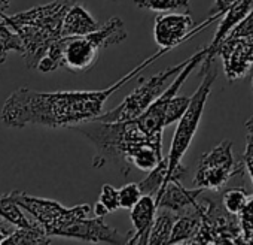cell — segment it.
Masks as SVG:
<instances>
[{
  "mask_svg": "<svg viewBox=\"0 0 253 245\" xmlns=\"http://www.w3.org/2000/svg\"><path fill=\"white\" fill-rule=\"evenodd\" d=\"M100 24L79 3H73L63 21V36H85L95 32Z\"/></svg>",
  "mask_w": 253,
  "mask_h": 245,
  "instance_id": "15",
  "label": "cell"
},
{
  "mask_svg": "<svg viewBox=\"0 0 253 245\" xmlns=\"http://www.w3.org/2000/svg\"><path fill=\"white\" fill-rule=\"evenodd\" d=\"M52 236H49L45 230V227L36 220L33 226L30 227H15L12 235H9L3 244L9 245H41V244H51Z\"/></svg>",
  "mask_w": 253,
  "mask_h": 245,
  "instance_id": "18",
  "label": "cell"
},
{
  "mask_svg": "<svg viewBox=\"0 0 253 245\" xmlns=\"http://www.w3.org/2000/svg\"><path fill=\"white\" fill-rule=\"evenodd\" d=\"M73 3L75 0H54L15 15L0 12V18L21 38L29 69H38L52 44L63 38V21Z\"/></svg>",
  "mask_w": 253,
  "mask_h": 245,
  "instance_id": "3",
  "label": "cell"
},
{
  "mask_svg": "<svg viewBox=\"0 0 253 245\" xmlns=\"http://www.w3.org/2000/svg\"><path fill=\"white\" fill-rule=\"evenodd\" d=\"M200 224H201V214L198 206L180 212L177 221L174 223L170 236V244H189V241L200 229Z\"/></svg>",
  "mask_w": 253,
  "mask_h": 245,
  "instance_id": "16",
  "label": "cell"
},
{
  "mask_svg": "<svg viewBox=\"0 0 253 245\" xmlns=\"http://www.w3.org/2000/svg\"><path fill=\"white\" fill-rule=\"evenodd\" d=\"M201 224L189 244H244L240 218L211 197L200 196L197 203Z\"/></svg>",
  "mask_w": 253,
  "mask_h": 245,
  "instance_id": "6",
  "label": "cell"
},
{
  "mask_svg": "<svg viewBox=\"0 0 253 245\" xmlns=\"http://www.w3.org/2000/svg\"><path fill=\"white\" fill-rule=\"evenodd\" d=\"M134 5L140 9H148L154 12H171V11H186L191 9L189 0H133Z\"/></svg>",
  "mask_w": 253,
  "mask_h": 245,
  "instance_id": "22",
  "label": "cell"
},
{
  "mask_svg": "<svg viewBox=\"0 0 253 245\" xmlns=\"http://www.w3.org/2000/svg\"><path fill=\"white\" fill-rule=\"evenodd\" d=\"M252 85H253V69H252Z\"/></svg>",
  "mask_w": 253,
  "mask_h": 245,
  "instance_id": "32",
  "label": "cell"
},
{
  "mask_svg": "<svg viewBox=\"0 0 253 245\" xmlns=\"http://www.w3.org/2000/svg\"><path fill=\"white\" fill-rule=\"evenodd\" d=\"M213 56L222 59L223 72L228 81H237L244 78L253 69V36L250 38H225Z\"/></svg>",
  "mask_w": 253,
  "mask_h": 245,
  "instance_id": "11",
  "label": "cell"
},
{
  "mask_svg": "<svg viewBox=\"0 0 253 245\" xmlns=\"http://www.w3.org/2000/svg\"><path fill=\"white\" fill-rule=\"evenodd\" d=\"M92 212H94V215H95V217H103V218L109 214V211H107V209H106L100 202H97V203L94 205Z\"/></svg>",
  "mask_w": 253,
  "mask_h": 245,
  "instance_id": "31",
  "label": "cell"
},
{
  "mask_svg": "<svg viewBox=\"0 0 253 245\" xmlns=\"http://www.w3.org/2000/svg\"><path fill=\"white\" fill-rule=\"evenodd\" d=\"M246 168L243 159L235 160L232 153V142L222 141L219 145L204 153L198 162V169L194 178L195 187L204 190H220L232 177L243 175Z\"/></svg>",
  "mask_w": 253,
  "mask_h": 245,
  "instance_id": "9",
  "label": "cell"
},
{
  "mask_svg": "<svg viewBox=\"0 0 253 245\" xmlns=\"http://www.w3.org/2000/svg\"><path fill=\"white\" fill-rule=\"evenodd\" d=\"M249 193L243 188V187H232L223 191L220 200L223 203V206L231 212L238 215L241 212V209L244 208V205L249 200Z\"/></svg>",
  "mask_w": 253,
  "mask_h": 245,
  "instance_id": "23",
  "label": "cell"
},
{
  "mask_svg": "<svg viewBox=\"0 0 253 245\" xmlns=\"http://www.w3.org/2000/svg\"><path fill=\"white\" fill-rule=\"evenodd\" d=\"M169 51L171 50L160 48L158 53L103 90L42 93L21 87L5 100L2 112H0V120L5 126L14 129H23L26 126L70 129L73 126L82 124V122L95 120L103 114V108L113 93H116L125 84H128L133 78L140 75Z\"/></svg>",
  "mask_w": 253,
  "mask_h": 245,
  "instance_id": "1",
  "label": "cell"
},
{
  "mask_svg": "<svg viewBox=\"0 0 253 245\" xmlns=\"http://www.w3.org/2000/svg\"><path fill=\"white\" fill-rule=\"evenodd\" d=\"M9 194L21 208L30 212L32 217L45 227L49 236H61V238L73 239L75 230L78 229L81 221L89 217L92 211L91 205L88 203H81L72 208H66L57 200L35 197L20 190H14Z\"/></svg>",
  "mask_w": 253,
  "mask_h": 245,
  "instance_id": "5",
  "label": "cell"
},
{
  "mask_svg": "<svg viewBox=\"0 0 253 245\" xmlns=\"http://www.w3.org/2000/svg\"><path fill=\"white\" fill-rule=\"evenodd\" d=\"M223 14L210 15L209 20L194 27V20L189 14H163L155 20L154 38L161 48L174 50L180 44L194 38L203 29L213 24L216 20L222 18Z\"/></svg>",
  "mask_w": 253,
  "mask_h": 245,
  "instance_id": "10",
  "label": "cell"
},
{
  "mask_svg": "<svg viewBox=\"0 0 253 245\" xmlns=\"http://www.w3.org/2000/svg\"><path fill=\"white\" fill-rule=\"evenodd\" d=\"M98 51V45L89 35L63 36L48 50L38 64V70L48 73L64 67L70 72H86L95 64Z\"/></svg>",
  "mask_w": 253,
  "mask_h": 245,
  "instance_id": "7",
  "label": "cell"
},
{
  "mask_svg": "<svg viewBox=\"0 0 253 245\" xmlns=\"http://www.w3.org/2000/svg\"><path fill=\"white\" fill-rule=\"evenodd\" d=\"M98 202L109 211V214L118 211L121 208V203H119V190L115 188L110 184H104L101 187Z\"/></svg>",
  "mask_w": 253,
  "mask_h": 245,
  "instance_id": "27",
  "label": "cell"
},
{
  "mask_svg": "<svg viewBox=\"0 0 253 245\" xmlns=\"http://www.w3.org/2000/svg\"><path fill=\"white\" fill-rule=\"evenodd\" d=\"M235 2V0H214L213 6L209 11V15H217V14H225V11Z\"/></svg>",
  "mask_w": 253,
  "mask_h": 245,
  "instance_id": "30",
  "label": "cell"
},
{
  "mask_svg": "<svg viewBox=\"0 0 253 245\" xmlns=\"http://www.w3.org/2000/svg\"><path fill=\"white\" fill-rule=\"evenodd\" d=\"M157 200L152 194H143L140 200L130 209L131 221L134 226V233H130L126 244H148L151 229L157 218Z\"/></svg>",
  "mask_w": 253,
  "mask_h": 245,
  "instance_id": "12",
  "label": "cell"
},
{
  "mask_svg": "<svg viewBox=\"0 0 253 245\" xmlns=\"http://www.w3.org/2000/svg\"><path fill=\"white\" fill-rule=\"evenodd\" d=\"M214 57H206L203 61V79L197 88V91L191 96V103L182 118L177 121V126L171 139L170 151L167 154L169 160V172H167V184L170 180L176 178L180 180L186 175L188 169L182 166V159L186 154L197 130L200 126V120L204 111V106L207 103V99L210 96L211 87L217 78V67L213 63Z\"/></svg>",
  "mask_w": 253,
  "mask_h": 245,
  "instance_id": "4",
  "label": "cell"
},
{
  "mask_svg": "<svg viewBox=\"0 0 253 245\" xmlns=\"http://www.w3.org/2000/svg\"><path fill=\"white\" fill-rule=\"evenodd\" d=\"M11 51L24 54V45L21 38L14 32L2 18H0V64L6 61V57Z\"/></svg>",
  "mask_w": 253,
  "mask_h": 245,
  "instance_id": "21",
  "label": "cell"
},
{
  "mask_svg": "<svg viewBox=\"0 0 253 245\" xmlns=\"http://www.w3.org/2000/svg\"><path fill=\"white\" fill-rule=\"evenodd\" d=\"M238 218L244 244H253V196L249 197L247 203L238 214Z\"/></svg>",
  "mask_w": 253,
  "mask_h": 245,
  "instance_id": "24",
  "label": "cell"
},
{
  "mask_svg": "<svg viewBox=\"0 0 253 245\" xmlns=\"http://www.w3.org/2000/svg\"><path fill=\"white\" fill-rule=\"evenodd\" d=\"M0 217L15 227H30L36 221H32L24 215L21 206L11 197V194H0Z\"/></svg>",
  "mask_w": 253,
  "mask_h": 245,
  "instance_id": "20",
  "label": "cell"
},
{
  "mask_svg": "<svg viewBox=\"0 0 253 245\" xmlns=\"http://www.w3.org/2000/svg\"><path fill=\"white\" fill-rule=\"evenodd\" d=\"M72 130L85 136L95 148L92 160L94 168H103L109 163H116L124 175H128L131 166V156L142 147L152 145L163 153V144L151 139L134 120L121 122H106L91 120L82 124L70 127Z\"/></svg>",
  "mask_w": 253,
  "mask_h": 245,
  "instance_id": "2",
  "label": "cell"
},
{
  "mask_svg": "<svg viewBox=\"0 0 253 245\" xmlns=\"http://www.w3.org/2000/svg\"><path fill=\"white\" fill-rule=\"evenodd\" d=\"M143 196V191L139 185V183H130L125 184L119 188V203L122 209H131Z\"/></svg>",
  "mask_w": 253,
  "mask_h": 245,
  "instance_id": "25",
  "label": "cell"
},
{
  "mask_svg": "<svg viewBox=\"0 0 253 245\" xmlns=\"http://www.w3.org/2000/svg\"><path fill=\"white\" fill-rule=\"evenodd\" d=\"M189 103H191V97L176 94L171 99V102L169 103V109H167V115H166V126L177 122L182 118V115L185 114V111L188 109Z\"/></svg>",
  "mask_w": 253,
  "mask_h": 245,
  "instance_id": "26",
  "label": "cell"
},
{
  "mask_svg": "<svg viewBox=\"0 0 253 245\" xmlns=\"http://www.w3.org/2000/svg\"><path fill=\"white\" fill-rule=\"evenodd\" d=\"M189 59L183 60L179 64H174L171 67H167V69L161 70L160 73L151 76L146 81H142V84L136 90H133L116 108H113V109H110L107 112H103L95 120L106 121V122H121V121L136 120L166 90L167 81L170 78H174L188 64Z\"/></svg>",
  "mask_w": 253,
  "mask_h": 245,
  "instance_id": "8",
  "label": "cell"
},
{
  "mask_svg": "<svg viewBox=\"0 0 253 245\" xmlns=\"http://www.w3.org/2000/svg\"><path fill=\"white\" fill-rule=\"evenodd\" d=\"M112 2H118V0H112Z\"/></svg>",
  "mask_w": 253,
  "mask_h": 245,
  "instance_id": "33",
  "label": "cell"
},
{
  "mask_svg": "<svg viewBox=\"0 0 253 245\" xmlns=\"http://www.w3.org/2000/svg\"><path fill=\"white\" fill-rule=\"evenodd\" d=\"M246 129H247V136H246V150L243 154V162L246 165L247 172L250 174L252 183H253V115L249 117L246 121Z\"/></svg>",
  "mask_w": 253,
  "mask_h": 245,
  "instance_id": "28",
  "label": "cell"
},
{
  "mask_svg": "<svg viewBox=\"0 0 253 245\" xmlns=\"http://www.w3.org/2000/svg\"><path fill=\"white\" fill-rule=\"evenodd\" d=\"M89 36L98 45V48L103 50L110 45H118L124 42L126 39V30L124 21L119 17H112L95 32L89 33Z\"/></svg>",
  "mask_w": 253,
  "mask_h": 245,
  "instance_id": "17",
  "label": "cell"
},
{
  "mask_svg": "<svg viewBox=\"0 0 253 245\" xmlns=\"http://www.w3.org/2000/svg\"><path fill=\"white\" fill-rule=\"evenodd\" d=\"M253 36V9L250 11V14L243 18L225 38L229 39H237V38H250Z\"/></svg>",
  "mask_w": 253,
  "mask_h": 245,
  "instance_id": "29",
  "label": "cell"
},
{
  "mask_svg": "<svg viewBox=\"0 0 253 245\" xmlns=\"http://www.w3.org/2000/svg\"><path fill=\"white\" fill-rule=\"evenodd\" d=\"M180 212H174L170 209H166L160 212L155 218V223L151 229L149 235V245H163L170 244V236L174 227V223L177 221Z\"/></svg>",
  "mask_w": 253,
  "mask_h": 245,
  "instance_id": "19",
  "label": "cell"
},
{
  "mask_svg": "<svg viewBox=\"0 0 253 245\" xmlns=\"http://www.w3.org/2000/svg\"><path fill=\"white\" fill-rule=\"evenodd\" d=\"M253 9V0H235V2L225 11L219 26H217V30L213 36V41L211 44L209 45V54L207 57H214L213 53L214 50L217 48V45L225 39V36L243 20L246 18L250 11Z\"/></svg>",
  "mask_w": 253,
  "mask_h": 245,
  "instance_id": "14",
  "label": "cell"
},
{
  "mask_svg": "<svg viewBox=\"0 0 253 245\" xmlns=\"http://www.w3.org/2000/svg\"><path fill=\"white\" fill-rule=\"evenodd\" d=\"M206 190L201 187H195L194 190L185 188L180 184V180H170L164 188V193L158 199V208L170 209L174 212H185L191 208H195L200 196Z\"/></svg>",
  "mask_w": 253,
  "mask_h": 245,
  "instance_id": "13",
  "label": "cell"
}]
</instances>
